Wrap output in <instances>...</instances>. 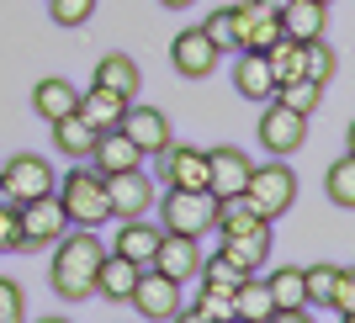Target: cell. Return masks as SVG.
Returning <instances> with one entry per match:
<instances>
[{"label": "cell", "mask_w": 355, "mask_h": 323, "mask_svg": "<svg viewBox=\"0 0 355 323\" xmlns=\"http://www.w3.org/2000/svg\"><path fill=\"white\" fill-rule=\"evenodd\" d=\"M196 318H234V292H228V286H207V281H202Z\"/></svg>", "instance_id": "obj_34"}, {"label": "cell", "mask_w": 355, "mask_h": 323, "mask_svg": "<svg viewBox=\"0 0 355 323\" xmlns=\"http://www.w3.org/2000/svg\"><path fill=\"white\" fill-rule=\"evenodd\" d=\"M318 6H334V0H318Z\"/></svg>", "instance_id": "obj_42"}, {"label": "cell", "mask_w": 355, "mask_h": 323, "mask_svg": "<svg viewBox=\"0 0 355 323\" xmlns=\"http://www.w3.org/2000/svg\"><path fill=\"white\" fill-rule=\"evenodd\" d=\"M244 202L260 212V218H282L297 202V170H286V159L270 154V164H250V180H244Z\"/></svg>", "instance_id": "obj_3"}, {"label": "cell", "mask_w": 355, "mask_h": 323, "mask_svg": "<svg viewBox=\"0 0 355 323\" xmlns=\"http://www.w3.org/2000/svg\"><path fill=\"white\" fill-rule=\"evenodd\" d=\"M355 308V276H350V265H334V292H329V313L334 318H350Z\"/></svg>", "instance_id": "obj_35"}, {"label": "cell", "mask_w": 355, "mask_h": 323, "mask_svg": "<svg viewBox=\"0 0 355 323\" xmlns=\"http://www.w3.org/2000/svg\"><path fill=\"white\" fill-rule=\"evenodd\" d=\"M148 265L186 286V281H196V270H202V244H196L191 234H159V244H154Z\"/></svg>", "instance_id": "obj_13"}, {"label": "cell", "mask_w": 355, "mask_h": 323, "mask_svg": "<svg viewBox=\"0 0 355 323\" xmlns=\"http://www.w3.org/2000/svg\"><path fill=\"white\" fill-rule=\"evenodd\" d=\"M74 106H80V85H74V80H64V74H48V80H37V90H32V112H37L43 122L69 117Z\"/></svg>", "instance_id": "obj_20"}, {"label": "cell", "mask_w": 355, "mask_h": 323, "mask_svg": "<svg viewBox=\"0 0 355 323\" xmlns=\"http://www.w3.org/2000/svg\"><path fill=\"white\" fill-rule=\"evenodd\" d=\"M148 159L164 175V191H207V148L170 143L159 154H148Z\"/></svg>", "instance_id": "obj_6"}, {"label": "cell", "mask_w": 355, "mask_h": 323, "mask_svg": "<svg viewBox=\"0 0 355 323\" xmlns=\"http://www.w3.org/2000/svg\"><path fill=\"white\" fill-rule=\"evenodd\" d=\"M53 164L43 159V154H11L6 159V170H0V202H32V196L53 191Z\"/></svg>", "instance_id": "obj_5"}, {"label": "cell", "mask_w": 355, "mask_h": 323, "mask_svg": "<svg viewBox=\"0 0 355 323\" xmlns=\"http://www.w3.org/2000/svg\"><path fill=\"white\" fill-rule=\"evenodd\" d=\"M260 6H270V11H282V6H286V0H260Z\"/></svg>", "instance_id": "obj_41"}, {"label": "cell", "mask_w": 355, "mask_h": 323, "mask_svg": "<svg viewBox=\"0 0 355 323\" xmlns=\"http://www.w3.org/2000/svg\"><path fill=\"white\" fill-rule=\"evenodd\" d=\"M180 302H186L180 281H170L164 270H154V265H144V270H138L133 297H128V308H133L138 318H148V323H170V318H180Z\"/></svg>", "instance_id": "obj_4"}, {"label": "cell", "mask_w": 355, "mask_h": 323, "mask_svg": "<svg viewBox=\"0 0 355 323\" xmlns=\"http://www.w3.org/2000/svg\"><path fill=\"white\" fill-rule=\"evenodd\" d=\"M74 112H80L96 132H106V128H122L128 96H117V90H106V85H90V90H80V106H74Z\"/></svg>", "instance_id": "obj_23"}, {"label": "cell", "mask_w": 355, "mask_h": 323, "mask_svg": "<svg viewBox=\"0 0 355 323\" xmlns=\"http://www.w3.org/2000/svg\"><path fill=\"white\" fill-rule=\"evenodd\" d=\"M234 90L244 96V101H270L276 96V74H270L266 53H254V48H239V59H234Z\"/></svg>", "instance_id": "obj_16"}, {"label": "cell", "mask_w": 355, "mask_h": 323, "mask_svg": "<svg viewBox=\"0 0 355 323\" xmlns=\"http://www.w3.org/2000/svg\"><path fill=\"white\" fill-rule=\"evenodd\" d=\"M90 85H106V90H117V96H128V101H138L144 69H138L133 53H106V59L96 64V80H90Z\"/></svg>", "instance_id": "obj_24"}, {"label": "cell", "mask_w": 355, "mask_h": 323, "mask_svg": "<svg viewBox=\"0 0 355 323\" xmlns=\"http://www.w3.org/2000/svg\"><path fill=\"white\" fill-rule=\"evenodd\" d=\"M202 32L212 37V48L218 53H234V16H228V6H218V11H207V21H202Z\"/></svg>", "instance_id": "obj_37"}, {"label": "cell", "mask_w": 355, "mask_h": 323, "mask_svg": "<svg viewBox=\"0 0 355 323\" xmlns=\"http://www.w3.org/2000/svg\"><path fill=\"white\" fill-rule=\"evenodd\" d=\"M48 16L59 27H85L90 16H96V0H48Z\"/></svg>", "instance_id": "obj_36"}, {"label": "cell", "mask_w": 355, "mask_h": 323, "mask_svg": "<svg viewBox=\"0 0 355 323\" xmlns=\"http://www.w3.org/2000/svg\"><path fill=\"white\" fill-rule=\"evenodd\" d=\"M276 101L292 106V112H302V117H313V112H318V101H324V85H318V80H308V74H297V80L276 85Z\"/></svg>", "instance_id": "obj_29"}, {"label": "cell", "mask_w": 355, "mask_h": 323, "mask_svg": "<svg viewBox=\"0 0 355 323\" xmlns=\"http://www.w3.org/2000/svg\"><path fill=\"white\" fill-rule=\"evenodd\" d=\"M329 292H334V265H308L302 270V297H308V308H329Z\"/></svg>", "instance_id": "obj_32"}, {"label": "cell", "mask_w": 355, "mask_h": 323, "mask_svg": "<svg viewBox=\"0 0 355 323\" xmlns=\"http://www.w3.org/2000/svg\"><path fill=\"white\" fill-rule=\"evenodd\" d=\"M133 164H144V154L122 128H106L90 148V170H101V175H117V170H133Z\"/></svg>", "instance_id": "obj_18"}, {"label": "cell", "mask_w": 355, "mask_h": 323, "mask_svg": "<svg viewBox=\"0 0 355 323\" xmlns=\"http://www.w3.org/2000/svg\"><path fill=\"white\" fill-rule=\"evenodd\" d=\"M324 191H329V202L340 207V212H350V207H355V159H350V154H340V159L329 164Z\"/></svg>", "instance_id": "obj_30"}, {"label": "cell", "mask_w": 355, "mask_h": 323, "mask_svg": "<svg viewBox=\"0 0 355 323\" xmlns=\"http://www.w3.org/2000/svg\"><path fill=\"white\" fill-rule=\"evenodd\" d=\"M122 132L138 143V154H144V159L175 143V128H170V117H164L159 106H138V101H128V112H122Z\"/></svg>", "instance_id": "obj_11"}, {"label": "cell", "mask_w": 355, "mask_h": 323, "mask_svg": "<svg viewBox=\"0 0 355 323\" xmlns=\"http://www.w3.org/2000/svg\"><path fill=\"white\" fill-rule=\"evenodd\" d=\"M96 138H101V132L90 128L85 117H80V112H69V117H59L53 122V143H59V154L64 159H90V148H96Z\"/></svg>", "instance_id": "obj_26"}, {"label": "cell", "mask_w": 355, "mask_h": 323, "mask_svg": "<svg viewBox=\"0 0 355 323\" xmlns=\"http://www.w3.org/2000/svg\"><path fill=\"white\" fill-rule=\"evenodd\" d=\"M53 265H48V281H53V297L64 302H85L96 297V270L106 260V244L96 238V228H64L53 238Z\"/></svg>", "instance_id": "obj_1"}, {"label": "cell", "mask_w": 355, "mask_h": 323, "mask_svg": "<svg viewBox=\"0 0 355 323\" xmlns=\"http://www.w3.org/2000/svg\"><path fill=\"white\" fill-rule=\"evenodd\" d=\"M21 318H27V297H21L16 281L0 276V323H21Z\"/></svg>", "instance_id": "obj_38"}, {"label": "cell", "mask_w": 355, "mask_h": 323, "mask_svg": "<svg viewBox=\"0 0 355 323\" xmlns=\"http://www.w3.org/2000/svg\"><path fill=\"white\" fill-rule=\"evenodd\" d=\"M106 207H112V218H148L154 212V175L144 170H117V175H106Z\"/></svg>", "instance_id": "obj_8"}, {"label": "cell", "mask_w": 355, "mask_h": 323, "mask_svg": "<svg viewBox=\"0 0 355 323\" xmlns=\"http://www.w3.org/2000/svg\"><path fill=\"white\" fill-rule=\"evenodd\" d=\"M16 218H21V244H53V238L69 228V218H64V207H59L53 191L21 202V207H16Z\"/></svg>", "instance_id": "obj_14"}, {"label": "cell", "mask_w": 355, "mask_h": 323, "mask_svg": "<svg viewBox=\"0 0 355 323\" xmlns=\"http://www.w3.org/2000/svg\"><path fill=\"white\" fill-rule=\"evenodd\" d=\"M53 196H59L69 228H101V222L112 218V207H106V175H101V170H64V175L53 180Z\"/></svg>", "instance_id": "obj_2"}, {"label": "cell", "mask_w": 355, "mask_h": 323, "mask_svg": "<svg viewBox=\"0 0 355 323\" xmlns=\"http://www.w3.org/2000/svg\"><path fill=\"white\" fill-rule=\"evenodd\" d=\"M244 180H250V154L234 143L207 148V196L223 202V196H244Z\"/></svg>", "instance_id": "obj_12"}, {"label": "cell", "mask_w": 355, "mask_h": 323, "mask_svg": "<svg viewBox=\"0 0 355 323\" xmlns=\"http://www.w3.org/2000/svg\"><path fill=\"white\" fill-rule=\"evenodd\" d=\"M302 74H308V80H318V85H334V74H340V59H334V48H329L324 37L302 43Z\"/></svg>", "instance_id": "obj_31"}, {"label": "cell", "mask_w": 355, "mask_h": 323, "mask_svg": "<svg viewBox=\"0 0 355 323\" xmlns=\"http://www.w3.org/2000/svg\"><path fill=\"white\" fill-rule=\"evenodd\" d=\"M0 250H27V244H21V218H16V202H0Z\"/></svg>", "instance_id": "obj_39"}, {"label": "cell", "mask_w": 355, "mask_h": 323, "mask_svg": "<svg viewBox=\"0 0 355 323\" xmlns=\"http://www.w3.org/2000/svg\"><path fill=\"white\" fill-rule=\"evenodd\" d=\"M212 228H218V238H239V234H266L270 218H260L244 196H223L212 207Z\"/></svg>", "instance_id": "obj_21"}, {"label": "cell", "mask_w": 355, "mask_h": 323, "mask_svg": "<svg viewBox=\"0 0 355 323\" xmlns=\"http://www.w3.org/2000/svg\"><path fill=\"white\" fill-rule=\"evenodd\" d=\"M196 276L207 281V286H228V292H234L239 281H244V270H239L228 254H202V270H196Z\"/></svg>", "instance_id": "obj_33"}, {"label": "cell", "mask_w": 355, "mask_h": 323, "mask_svg": "<svg viewBox=\"0 0 355 323\" xmlns=\"http://www.w3.org/2000/svg\"><path fill=\"white\" fill-rule=\"evenodd\" d=\"M234 318H250V323H270V318H276V302H270L260 270H254V276H244V281L234 286Z\"/></svg>", "instance_id": "obj_27"}, {"label": "cell", "mask_w": 355, "mask_h": 323, "mask_svg": "<svg viewBox=\"0 0 355 323\" xmlns=\"http://www.w3.org/2000/svg\"><path fill=\"white\" fill-rule=\"evenodd\" d=\"M218 254H228V260H234L244 276H254V270L270 260V228H266V234H239V238H223V250H218Z\"/></svg>", "instance_id": "obj_28"}, {"label": "cell", "mask_w": 355, "mask_h": 323, "mask_svg": "<svg viewBox=\"0 0 355 323\" xmlns=\"http://www.w3.org/2000/svg\"><path fill=\"white\" fill-rule=\"evenodd\" d=\"M266 292H270V302H276V318L282 323L308 318V297H302V270H297V265H276L266 276Z\"/></svg>", "instance_id": "obj_17"}, {"label": "cell", "mask_w": 355, "mask_h": 323, "mask_svg": "<svg viewBox=\"0 0 355 323\" xmlns=\"http://www.w3.org/2000/svg\"><path fill=\"white\" fill-rule=\"evenodd\" d=\"M212 196L207 191H164V212H159V228L164 234H191L202 238L212 228Z\"/></svg>", "instance_id": "obj_9"}, {"label": "cell", "mask_w": 355, "mask_h": 323, "mask_svg": "<svg viewBox=\"0 0 355 323\" xmlns=\"http://www.w3.org/2000/svg\"><path fill=\"white\" fill-rule=\"evenodd\" d=\"M266 112H260V143H266V154H276V159H286V154H297L302 148V138H308V117L302 112H292V106H282L276 96L270 101H260Z\"/></svg>", "instance_id": "obj_7"}, {"label": "cell", "mask_w": 355, "mask_h": 323, "mask_svg": "<svg viewBox=\"0 0 355 323\" xmlns=\"http://www.w3.org/2000/svg\"><path fill=\"white\" fill-rule=\"evenodd\" d=\"M228 16H234V53L239 48L266 53L282 37V16L270 11V6H260V0H239V6H228Z\"/></svg>", "instance_id": "obj_10"}, {"label": "cell", "mask_w": 355, "mask_h": 323, "mask_svg": "<svg viewBox=\"0 0 355 323\" xmlns=\"http://www.w3.org/2000/svg\"><path fill=\"white\" fill-rule=\"evenodd\" d=\"M159 234H164V228H159V222H148V218H122L117 238H112V250L128 254V260H138V265H148V254H154Z\"/></svg>", "instance_id": "obj_25"}, {"label": "cell", "mask_w": 355, "mask_h": 323, "mask_svg": "<svg viewBox=\"0 0 355 323\" xmlns=\"http://www.w3.org/2000/svg\"><path fill=\"white\" fill-rule=\"evenodd\" d=\"M218 48H212V37L202 27H186L175 37V43H170V64H175V74L180 80H207L212 69H218Z\"/></svg>", "instance_id": "obj_15"}, {"label": "cell", "mask_w": 355, "mask_h": 323, "mask_svg": "<svg viewBox=\"0 0 355 323\" xmlns=\"http://www.w3.org/2000/svg\"><path fill=\"white\" fill-rule=\"evenodd\" d=\"M276 16H282V37H297V43H313L329 32V6L318 0H286Z\"/></svg>", "instance_id": "obj_19"}, {"label": "cell", "mask_w": 355, "mask_h": 323, "mask_svg": "<svg viewBox=\"0 0 355 323\" xmlns=\"http://www.w3.org/2000/svg\"><path fill=\"white\" fill-rule=\"evenodd\" d=\"M138 270H144L138 260H128V254H117V250H106L101 270H96V297H106V302H128V297H133Z\"/></svg>", "instance_id": "obj_22"}, {"label": "cell", "mask_w": 355, "mask_h": 323, "mask_svg": "<svg viewBox=\"0 0 355 323\" xmlns=\"http://www.w3.org/2000/svg\"><path fill=\"white\" fill-rule=\"evenodd\" d=\"M159 6H170V11H186V6H196V0H159Z\"/></svg>", "instance_id": "obj_40"}]
</instances>
